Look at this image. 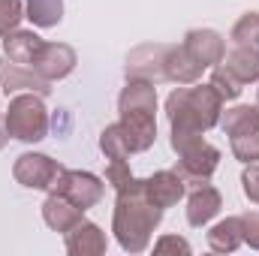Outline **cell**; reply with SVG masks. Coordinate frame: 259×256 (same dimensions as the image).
Segmentation results:
<instances>
[{"label": "cell", "instance_id": "obj_1", "mask_svg": "<svg viewBox=\"0 0 259 256\" xmlns=\"http://www.w3.org/2000/svg\"><path fill=\"white\" fill-rule=\"evenodd\" d=\"M166 115L172 124V151L181 154L205 139V130L217 127L223 115V97L211 84L175 88L166 100Z\"/></svg>", "mask_w": 259, "mask_h": 256}, {"label": "cell", "instance_id": "obj_2", "mask_svg": "<svg viewBox=\"0 0 259 256\" xmlns=\"http://www.w3.org/2000/svg\"><path fill=\"white\" fill-rule=\"evenodd\" d=\"M163 220V208L154 205L145 193V178H130L118 190L115 214H112V232L127 253H142L151 244L154 229Z\"/></svg>", "mask_w": 259, "mask_h": 256}, {"label": "cell", "instance_id": "obj_3", "mask_svg": "<svg viewBox=\"0 0 259 256\" xmlns=\"http://www.w3.org/2000/svg\"><path fill=\"white\" fill-rule=\"evenodd\" d=\"M157 88L145 78H127L118 94V115L127 133L130 154H142L157 142Z\"/></svg>", "mask_w": 259, "mask_h": 256}, {"label": "cell", "instance_id": "obj_4", "mask_svg": "<svg viewBox=\"0 0 259 256\" xmlns=\"http://www.w3.org/2000/svg\"><path fill=\"white\" fill-rule=\"evenodd\" d=\"M39 94H15L6 109V130L18 142H42L49 136V109Z\"/></svg>", "mask_w": 259, "mask_h": 256}, {"label": "cell", "instance_id": "obj_5", "mask_svg": "<svg viewBox=\"0 0 259 256\" xmlns=\"http://www.w3.org/2000/svg\"><path fill=\"white\" fill-rule=\"evenodd\" d=\"M220 130L229 136L235 160L259 163V106H232L220 115Z\"/></svg>", "mask_w": 259, "mask_h": 256}, {"label": "cell", "instance_id": "obj_6", "mask_svg": "<svg viewBox=\"0 0 259 256\" xmlns=\"http://www.w3.org/2000/svg\"><path fill=\"white\" fill-rule=\"evenodd\" d=\"M49 193H61V196L69 199L75 208L88 211V208H94V205L103 199V193H106V181H103V178H97L94 172H81V169H61V175L55 178V184H52V190H49Z\"/></svg>", "mask_w": 259, "mask_h": 256}, {"label": "cell", "instance_id": "obj_7", "mask_svg": "<svg viewBox=\"0 0 259 256\" xmlns=\"http://www.w3.org/2000/svg\"><path fill=\"white\" fill-rule=\"evenodd\" d=\"M217 166H220V148H214L211 142H196L193 148H187V151H181L178 154V163H175V172L184 178V184H208L211 181V175L217 172Z\"/></svg>", "mask_w": 259, "mask_h": 256}, {"label": "cell", "instance_id": "obj_8", "mask_svg": "<svg viewBox=\"0 0 259 256\" xmlns=\"http://www.w3.org/2000/svg\"><path fill=\"white\" fill-rule=\"evenodd\" d=\"M64 166H58V160H52L49 154H36V151H24L21 157H15L12 163V178L21 187L30 190H52L55 178L61 175Z\"/></svg>", "mask_w": 259, "mask_h": 256}, {"label": "cell", "instance_id": "obj_9", "mask_svg": "<svg viewBox=\"0 0 259 256\" xmlns=\"http://www.w3.org/2000/svg\"><path fill=\"white\" fill-rule=\"evenodd\" d=\"M166 55H169V46L163 42H145L139 49H133L127 58V78H145V81H166Z\"/></svg>", "mask_w": 259, "mask_h": 256}, {"label": "cell", "instance_id": "obj_10", "mask_svg": "<svg viewBox=\"0 0 259 256\" xmlns=\"http://www.w3.org/2000/svg\"><path fill=\"white\" fill-rule=\"evenodd\" d=\"M0 88L3 94L15 97V94H39V97H49L52 94V81L42 78L33 66H24V64H15L9 58L0 61Z\"/></svg>", "mask_w": 259, "mask_h": 256}, {"label": "cell", "instance_id": "obj_11", "mask_svg": "<svg viewBox=\"0 0 259 256\" xmlns=\"http://www.w3.org/2000/svg\"><path fill=\"white\" fill-rule=\"evenodd\" d=\"M75 64H78V55H75L72 46H66V42H42V49L36 52L30 66L49 81H61L75 69Z\"/></svg>", "mask_w": 259, "mask_h": 256}, {"label": "cell", "instance_id": "obj_12", "mask_svg": "<svg viewBox=\"0 0 259 256\" xmlns=\"http://www.w3.org/2000/svg\"><path fill=\"white\" fill-rule=\"evenodd\" d=\"M181 46H184V52L193 58L196 64H202L205 69L217 66L223 61V55H226V39L217 30H211V27H193V30H187Z\"/></svg>", "mask_w": 259, "mask_h": 256}, {"label": "cell", "instance_id": "obj_13", "mask_svg": "<svg viewBox=\"0 0 259 256\" xmlns=\"http://www.w3.org/2000/svg\"><path fill=\"white\" fill-rule=\"evenodd\" d=\"M64 241H66V250L72 256H100V253H106V247H109L106 232L97 223L84 220V217L69 232H64Z\"/></svg>", "mask_w": 259, "mask_h": 256}, {"label": "cell", "instance_id": "obj_14", "mask_svg": "<svg viewBox=\"0 0 259 256\" xmlns=\"http://www.w3.org/2000/svg\"><path fill=\"white\" fill-rule=\"evenodd\" d=\"M145 193H148V199H151L154 205L172 208V205H178V202L184 199L187 184H184V178H181L178 172L163 169V172H154L151 178H145Z\"/></svg>", "mask_w": 259, "mask_h": 256}, {"label": "cell", "instance_id": "obj_15", "mask_svg": "<svg viewBox=\"0 0 259 256\" xmlns=\"http://www.w3.org/2000/svg\"><path fill=\"white\" fill-rule=\"evenodd\" d=\"M220 208H223V196L217 187H211V184H199L193 187L190 193V199H187V223L190 226H208L217 214H220Z\"/></svg>", "mask_w": 259, "mask_h": 256}, {"label": "cell", "instance_id": "obj_16", "mask_svg": "<svg viewBox=\"0 0 259 256\" xmlns=\"http://www.w3.org/2000/svg\"><path fill=\"white\" fill-rule=\"evenodd\" d=\"M81 217H84V211L75 208V205H72L69 199H64L61 193H49L46 202H42V220H46V226L55 229V232H69Z\"/></svg>", "mask_w": 259, "mask_h": 256}, {"label": "cell", "instance_id": "obj_17", "mask_svg": "<svg viewBox=\"0 0 259 256\" xmlns=\"http://www.w3.org/2000/svg\"><path fill=\"white\" fill-rule=\"evenodd\" d=\"M42 42L46 39L39 33H33V30H12V33L3 36V58L30 66L33 58H36V52L42 49Z\"/></svg>", "mask_w": 259, "mask_h": 256}, {"label": "cell", "instance_id": "obj_18", "mask_svg": "<svg viewBox=\"0 0 259 256\" xmlns=\"http://www.w3.org/2000/svg\"><path fill=\"white\" fill-rule=\"evenodd\" d=\"M205 66L196 64L193 58L184 52V46H169V55H166V81H175V84H196L199 75H202Z\"/></svg>", "mask_w": 259, "mask_h": 256}, {"label": "cell", "instance_id": "obj_19", "mask_svg": "<svg viewBox=\"0 0 259 256\" xmlns=\"http://www.w3.org/2000/svg\"><path fill=\"white\" fill-rule=\"evenodd\" d=\"M220 64L226 66L241 84L259 81V52L253 49V46H235L229 55H223Z\"/></svg>", "mask_w": 259, "mask_h": 256}, {"label": "cell", "instance_id": "obj_20", "mask_svg": "<svg viewBox=\"0 0 259 256\" xmlns=\"http://www.w3.org/2000/svg\"><path fill=\"white\" fill-rule=\"evenodd\" d=\"M244 244V235H241V214L238 217H226L220 223H214L208 229V247L214 253H235L238 247Z\"/></svg>", "mask_w": 259, "mask_h": 256}, {"label": "cell", "instance_id": "obj_21", "mask_svg": "<svg viewBox=\"0 0 259 256\" xmlns=\"http://www.w3.org/2000/svg\"><path fill=\"white\" fill-rule=\"evenodd\" d=\"M24 18L33 21V27H58L64 18V0H24Z\"/></svg>", "mask_w": 259, "mask_h": 256}, {"label": "cell", "instance_id": "obj_22", "mask_svg": "<svg viewBox=\"0 0 259 256\" xmlns=\"http://www.w3.org/2000/svg\"><path fill=\"white\" fill-rule=\"evenodd\" d=\"M100 151L106 154V160H127L130 157V142H127V133L118 124H109V127L100 133Z\"/></svg>", "mask_w": 259, "mask_h": 256}, {"label": "cell", "instance_id": "obj_23", "mask_svg": "<svg viewBox=\"0 0 259 256\" xmlns=\"http://www.w3.org/2000/svg\"><path fill=\"white\" fill-rule=\"evenodd\" d=\"M208 84L223 97V103H226V100H238V97H241V91H244V84H241V81H238V78H235V75H232L223 64L214 66V72H211Z\"/></svg>", "mask_w": 259, "mask_h": 256}, {"label": "cell", "instance_id": "obj_24", "mask_svg": "<svg viewBox=\"0 0 259 256\" xmlns=\"http://www.w3.org/2000/svg\"><path fill=\"white\" fill-rule=\"evenodd\" d=\"M256 33H259V12H244L232 27V42L235 46H253Z\"/></svg>", "mask_w": 259, "mask_h": 256}, {"label": "cell", "instance_id": "obj_25", "mask_svg": "<svg viewBox=\"0 0 259 256\" xmlns=\"http://www.w3.org/2000/svg\"><path fill=\"white\" fill-rule=\"evenodd\" d=\"M24 18V3L21 0H0V39L12 30H18V21Z\"/></svg>", "mask_w": 259, "mask_h": 256}, {"label": "cell", "instance_id": "obj_26", "mask_svg": "<svg viewBox=\"0 0 259 256\" xmlns=\"http://www.w3.org/2000/svg\"><path fill=\"white\" fill-rule=\"evenodd\" d=\"M130 178H133V172H130V163L127 160H109V166H106V184L112 187V190L118 193L124 184H127Z\"/></svg>", "mask_w": 259, "mask_h": 256}, {"label": "cell", "instance_id": "obj_27", "mask_svg": "<svg viewBox=\"0 0 259 256\" xmlns=\"http://www.w3.org/2000/svg\"><path fill=\"white\" fill-rule=\"evenodd\" d=\"M241 190L250 202L259 205V163H247V169L241 172Z\"/></svg>", "mask_w": 259, "mask_h": 256}, {"label": "cell", "instance_id": "obj_28", "mask_svg": "<svg viewBox=\"0 0 259 256\" xmlns=\"http://www.w3.org/2000/svg\"><path fill=\"white\" fill-rule=\"evenodd\" d=\"M241 235H244V244L259 250V211L241 214Z\"/></svg>", "mask_w": 259, "mask_h": 256}, {"label": "cell", "instance_id": "obj_29", "mask_svg": "<svg viewBox=\"0 0 259 256\" xmlns=\"http://www.w3.org/2000/svg\"><path fill=\"white\" fill-rule=\"evenodd\" d=\"M154 253L166 256V253H184L190 256V244L184 241V238H178V235H163L157 244H154Z\"/></svg>", "mask_w": 259, "mask_h": 256}, {"label": "cell", "instance_id": "obj_30", "mask_svg": "<svg viewBox=\"0 0 259 256\" xmlns=\"http://www.w3.org/2000/svg\"><path fill=\"white\" fill-rule=\"evenodd\" d=\"M9 139H12V136H9V130H6V118H0V151L6 148Z\"/></svg>", "mask_w": 259, "mask_h": 256}, {"label": "cell", "instance_id": "obj_31", "mask_svg": "<svg viewBox=\"0 0 259 256\" xmlns=\"http://www.w3.org/2000/svg\"><path fill=\"white\" fill-rule=\"evenodd\" d=\"M253 49H256V52H259V33H256V42H253Z\"/></svg>", "mask_w": 259, "mask_h": 256}, {"label": "cell", "instance_id": "obj_32", "mask_svg": "<svg viewBox=\"0 0 259 256\" xmlns=\"http://www.w3.org/2000/svg\"><path fill=\"white\" fill-rule=\"evenodd\" d=\"M256 106H259V88H256Z\"/></svg>", "mask_w": 259, "mask_h": 256}]
</instances>
